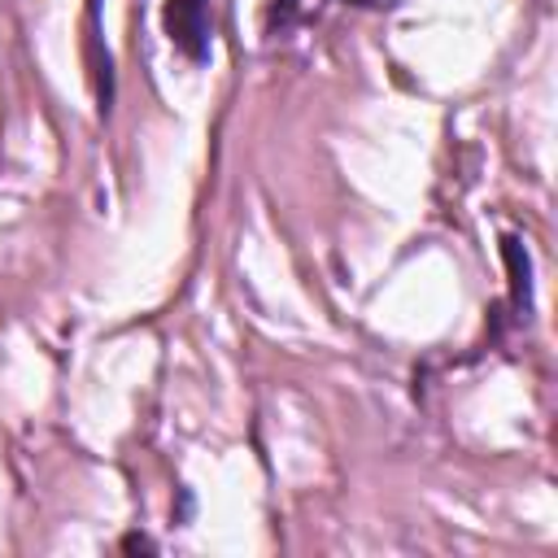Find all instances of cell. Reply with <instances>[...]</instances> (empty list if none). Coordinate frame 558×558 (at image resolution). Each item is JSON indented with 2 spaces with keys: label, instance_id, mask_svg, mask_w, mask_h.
Here are the masks:
<instances>
[{
  "label": "cell",
  "instance_id": "1",
  "mask_svg": "<svg viewBox=\"0 0 558 558\" xmlns=\"http://www.w3.org/2000/svg\"><path fill=\"white\" fill-rule=\"evenodd\" d=\"M166 26H170V39H174L187 57L201 61V57L209 52V4H205V0H170Z\"/></svg>",
  "mask_w": 558,
  "mask_h": 558
},
{
  "label": "cell",
  "instance_id": "2",
  "mask_svg": "<svg viewBox=\"0 0 558 558\" xmlns=\"http://www.w3.org/2000/svg\"><path fill=\"white\" fill-rule=\"evenodd\" d=\"M353 4H375L379 9V4H392V0H353Z\"/></svg>",
  "mask_w": 558,
  "mask_h": 558
}]
</instances>
